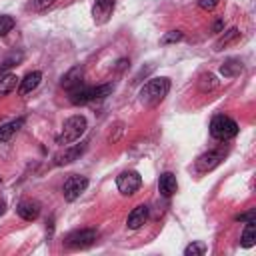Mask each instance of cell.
Here are the masks:
<instances>
[{"instance_id": "6da1fadb", "label": "cell", "mask_w": 256, "mask_h": 256, "mask_svg": "<svg viewBox=\"0 0 256 256\" xmlns=\"http://www.w3.org/2000/svg\"><path fill=\"white\" fill-rule=\"evenodd\" d=\"M168 90H170V78H166V76L152 78V80H148V82L142 86V90H140V100H142L144 104H148V106H156L158 102L164 100V96L168 94Z\"/></svg>"}, {"instance_id": "7a4b0ae2", "label": "cell", "mask_w": 256, "mask_h": 256, "mask_svg": "<svg viewBox=\"0 0 256 256\" xmlns=\"http://www.w3.org/2000/svg\"><path fill=\"white\" fill-rule=\"evenodd\" d=\"M84 132H86V118L82 114L70 116V118H66L64 126H62V132L56 136V144H60V146L72 144V142L80 140V136Z\"/></svg>"}, {"instance_id": "3957f363", "label": "cell", "mask_w": 256, "mask_h": 256, "mask_svg": "<svg viewBox=\"0 0 256 256\" xmlns=\"http://www.w3.org/2000/svg\"><path fill=\"white\" fill-rule=\"evenodd\" d=\"M210 134H212V138L226 142L238 134V124H236V120H232L226 114H216L210 122Z\"/></svg>"}, {"instance_id": "277c9868", "label": "cell", "mask_w": 256, "mask_h": 256, "mask_svg": "<svg viewBox=\"0 0 256 256\" xmlns=\"http://www.w3.org/2000/svg\"><path fill=\"white\" fill-rule=\"evenodd\" d=\"M98 240V230H94V228H82V230H74V232H70L68 236H66V246L68 248H88V246H92L94 242Z\"/></svg>"}, {"instance_id": "5b68a950", "label": "cell", "mask_w": 256, "mask_h": 256, "mask_svg": "<svg viewBox=\"0 0 256 256\" xmlns=\"http://www.w3.org/2000/svg\"><path fill=\"white\" fill-rule=\"evenodd\" d=\"M140 186H142V178L134 170H126V172L118 174V178H116V188L124 196H132L134 192L140 190Z\"/></svg>"}, {"instance_id": "8992f818", "label": "cell", "mask_w": 256, "mask_h": 256, "mask_svg": "<svg viewBox=\"0 0 256 256\" xmlns=\"http://www.w3.org/2000/svg\"><path fill=\"white\" fill-rule=\"evenodd\" d=\"M88 178L86 176H78V174H74V176H70L66 182H64V186H62V194H64V200L66 202H74L76 198H80V194L88 188Z\"/></svg>"}, {"instance_id": "52a82bcc", "label": "cell", "mask_w": 256, "mask_h": 256, "mask_svg": "<svg viewBox=\"0 0 256 256\" xmlns=\"http://www.w3.org/2000/svg\"><path fill=\"white\" fill-rule=\"evenodd\" d=\"M226 154H228V148H218V150H208V152H204V154L196 160V170H198V172H210V170H214V168L224 160Z\"/></svg>"}, {"instance_id": "ba28073f", "label": "cell", "mask_w": 256, "mask_h": 256, "mask_svg": "<svg viewBox=\"0 0 256 256\" xmlns=\"http://www.w3.org/2000/svg\"><path fill=\"white\" fill-rule=\"evenodd\" d=\"M84 152H86V142L66 146L62 152H58V154L54 156V164H56V166H66V164H72V162H74V160H78V158H80Z\"/></svg>"}, {"instance_id": "9c48e42d", "label": "cell", "mask_w": 256, "mask_h": 256, "mask_svg": "<svg viewBox=\"0 0 256 256\" xmlns=\"http://www.w3.org/2000/svg\"><path fill=\"white\" fill-rule=\"evenodd\" d=\"M114 10V0H96L92 8V18L96 24H106L108 18L112 16Z\"/></svg>"}, {"instance_id": "30bf717a", "label": "cell", "mask_w": 256, "mask_h": 256, "mask_svg": "<svg viewBox=\"0 0 256 256\" xmlns=\"http://www.w3.org/2000/svg\"><path fill=\"white\" fill-rule=\"evenodd\" d=\"M16 214L26 220V222H32L40 216V202L36 200H22L18 206H16Z\"/></svg>"}, {"instance_id": "8fae6325", "label": "cell", "mask_w": 256, "mask_h": 256, "mask_svg": "<svg viewBox=\"0 0 256 256\" xmlns=\"http://www.w3.org/2000/svg\"><path fill=\"white\" fill-rule=\"evenodd\" d=\"M148 220V206L146 204H138L136 208H132V212L128 214V220H126V226L130 230H138L140 226H144Z\"/></svg>"}, {"instance_id": "7c38bea8", "label": "cell", "mask_w": 256, "mask_h": 256, "mask_svg": "<svg viewBox=\"0 0 256 256\" xmlns=\"http://www.w3.org/2000/svg\"><path fill=\"white\" fill-rule=\"evenodd\" d=\"M70 92V102L74 104V106H84V104H88V102H92V86H84V84H80V86H76V88H72V90H68Z\"/></svg>"}, {"instance_id": "4fadbf2b", "label": "cell", "mask_w": 256, "mask_h": 256, "mask_svg": "<svg viewBox=\"0 0 256 256\" xmlns=\"http://www.w3.org/2000/svg\"><path fill=\"white\" fill-rule=\"evenodd\" d=\"M158 190H160V194H162L164 198H170V196L178 190L176 176H174L172 172H164V174H160V178H158Z\"/></svg>"}, {"instance_id": "5bb4252c", "label": "cell", "mask_w": 256, "mask_h": 256, "mask_svg": "<svg viewBox=\"0 0 256 256\" xmlns=\"http://www.w3.org/2000/svg\"><path fill=\"white\" fill-rule=\"evenodd\" d=\"M82 76H84V68L82 66H74L72 70H68L64 76H62V88H66V90H72V88H76V86H80L82 84Z\"/></svg>"}, {"instance_id": "9a60e30c", "label": "cell", "mask_w": 256, "mask_h": 256, "mask_svg": "<svg viewBox=\"0 0 256 256\" xmlns=\"http://www.w3.org/2000/svg\"><path fill=\"white\" fill-rule=\"evenodd\" d=\"M40 80H42V72H38V70L28 72V74L20 80V94H30L32 90H36V88L40 86Z\"/></svg>"}, {"instance_id": "2e32d148", "label": "cell", "mask_w": 256, "mask_h": 256, "mask_svg": "<svg viewBox=\"0 0 256 256\" xmlns=\"http://www.w3.org/2000/svg\"><path fill=\"white\" fill-rule=\"evenodd\" d=\"M240 72H242V62L236 60V58H230V60H226V62L220 66V74H222L224 78H234V76H238Z\"/></svg>"}, {"instance_id": "e0dca14e", "label": "cell", "mask_w": 256, "mask_h": 256, "mask_svg": "<svg viewBox=\"0 0 256 256\" xmlns=\"http://www.w3.org/2000/svg\"><path fill=\"white\" fill-rule=\"evenodd\" d=\"M22 124H24V118H18V120H12V122L2 124V126H0V142H8V140L14 136V132H16Z\"/></svg>"}, {"instance_id": "ac0fdd59", "label": "cell", "mask_w": 256, "mask_h": 256, "mask_svg": "<svg viewBox=\"0 0 256 256\" xmlns=\"http://www.w3.org/2000/svg\"><path fill=\"white\" fill-rule=\"evenodd\" d=\"M16 84H18L16 74H10V72L2 74V76H0V98L8 96V94H10V92L16 88Z\"/></svg>"}, {"instance_id": "d6986e66", "label": "cell", "mask_w": 256, "mask_h": 256, "mask_svg": "<svg viewBox=\"0 0 256 256\" xmlns=\"http://www.w3.org/2000/svg\"><path fill=\"white\" fill-rule=\"evenodd\" d=\"M240 38V30L238 28H230V30H226L216 42H214V50H222L224 46H228L230 42H234V40H238Z\"/></svg>"}, {"instance_id": "ffe728a7", "label": "cell", "mask_w": 256, "mask_h": 256, "mask_svg": "<svg viewBox=\"0 0 256 256\" xmlns=\"http://www.w3.org/2000/svg\"><path fill=\"white\" fill-rule=\"evenodd\" d=\"M240 244L244 248H252L256 244V230H254V222H246V228L240 236Z\"/></svg>"}, {"instance_id": "44dd1931", "label": "cell", "mask_w": 256, "mask_h": 256, "mask_svg": "<svg viewBox=\"0 0 256 256\" xmlns=\"http://www.w3.org/2000/svg\"><path fill=\"white\" fill-rule=\"evenodd\" d=\"M218 86V80H216V76L214 74H202L200 76V80H198V88H200V92H210V90H214Z\"/></svg>"}, {"instance_id": "7402d4cb", "label": "cell", "mask_w": 256, "mask_h": 256, "mask_svg": "<svg viewBox=\"0 0 256 256\" xmlns=\"http://www.w3.org/2000/svg\"><path fill=\"white\" fill-rule=\"evenodd\" d=\"M114 90L112 84H100V86H92V102L94 100H104L106 96H110Z\"/></svg>"}, {"instance_id": "603a6c76", "label": "cell", "mask_w": 256, "mask_h": 256, "mask_svg": "<svg viewBox=\"0 0 256 256\" xmlns=\"http://www.w3.org/2000/svg\"><path fill=\"white\" fill-rule=\"evenodd\" d=\"M206 254V246L202 242H192L184 248V256H202Z\"/></svg>"}, {"instance_id": "cb8c5ba5", "label": "cell", "mask_w": 256, "mask_h": 256, "mask_svg": "<svg viewBox=\"0 0 256 256\" xmlns=\"http://www.w3.org/2000/svg\"><path fill=\"white\" fill-rule=\"evenodd\" d=\"M180 40H184V34L180 30H170L160 38V44H174V42H180Z\"/></svg>"}, {"instance_id": "d4e9b609", "label": "cell", "mask_w": 256, "mask_h": 256, "mask_svg": "<svg viewBox=\"0 0 256 256\" xmlns=\"http://www.w3.org/2000/svg\"><path fill=\"white\" fill-rule=\"evenodd\" d=\"M56 0H30V10L34 12H46L48 8L54 6Z\"/></svg>"}, {"instance_id": "484cf974", "label": "cell", "mask_w": 256, "mask_h": 256, "mask_svg": "<svg viewBox=\"0 0 256 256\" xmlns=\"http://www.w3.org/2000/svg\"><path fill=\"white\" fill-rule=\"evenodd\" d=\"M22 58H24V54H22V52H12L8 58H4V60L0 62V66H2L4 70H8V68H12L16 62H20Z\"/></svg>"}, {"instance_id": "4316f807", "label": "cell", "mask_w": 256, "mask_h": 256, "mask_svg": "<svg viewBox=\"0 0 256 256\" xmlns=\"http://www.w3.org/2000/svg\"><path fill=\"white\" fill-rule=\"evenodd\" d=\"M14 28V18L12 16H0V36H4V34H8L10 30Z\"/></svg>"}, {"instance_id": "83f0119b", "label": "cell", "mask_w": 256, "mask_h": 256, "mask_svg": "<svg viewBox=\"0 0 256 256\" xmlns=\"http://www.w3.org/2000/svg\"><path fill=\"white\" fill-rule=\"evenodd\" d=\"M254 216H256V210H254V208H250L248 212L238 214V216H236V220H238V222H254Z\"/></svg>"}, {"instance_id": "f1b7e54d", "label": "cell", "mask_w": 256, "mask_h": 256, "mask_svg": "<svg viewBox=\"0 0 256 256\" xmlns=\"http://www.w3.org/2000/svg\"><path fill=\"white\" fill-rule=\"evenodd\" d=\"M218 2H220V0H198V6H200L202 10H214V8L218 6Z\"/></svg>"}, {"instance_id": "f546056e", "label": "cell", "mask_w": 256, "mask_h": 256, "mask_svg": "<svg viewBox=\"0 0 256 256\" xmlns=\"http://www.w3.org/2000/svg\"><path fill=\"white\" fill-rule=\"evenodd\" d=\"M222 28H224V20L218 18V20L214 22V32H222Z\"/></svg>"}, {"instance_id": "4dcf8cb0", "label": "cell", "mask_w": 256, "mask_h": 256, "mask_svg": "<svg viewBox=\"0 0 256 256\" xmlns=\"http://www.w3.org/2000/svg\"><path fill=\"white\" fill-rule=\"evenodd\" d=\"M4 210H6V202H4V200H0V216L4 214Z\"/></svg>"}, {"instance_id": "1f68e13d", "label": "cell", "mask_w": 256, "mask_h": 256, "mask_svg": "<svg viewBox=\"0 0 256 256\" xmlns=\"http://www.w3.org/2000/svg\"><path fill=\"white\" fill-rule=\"evenodd\" d=\"M2 74H6V70H4L2 66H0V76H2Z\"/></svg>"}]
</instances>
